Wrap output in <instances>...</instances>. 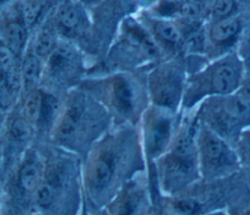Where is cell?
<instances>
[{
  "label": "cell",
  "instance_id": "cell-2",
  "mask_svg": "<svg viewBox=\"0 0 250 215\" xmlns=\"http://www.w3.org/2000/svg\"><path fill=\"white\" fill-rule=\"evenodd\" d=\"M46 154L44 175L32 208L41 213H66L76 209L84 195L82 158L60 148Z\"/></svg>",
  "mask_w": 250,
  "mask_h": 215
},
{
  "label": "cell",
  "instance_id": "cell-5",
  "mask_svg": "<svg viewBox=\"0 0 250 215\" xmlns=\"http://www.w3.org/2000/svg\"><path fill=\"white\" fill-rule=\"evenodd\" d=\"M46 154L29 147L17 163L2 177V198L13 205L32 208V201L42 181Z\"/></svg>",
  "mask_w": 250,
  "mask_h": 215
},
{
  "label": "cell",
  "instance_id": "cell-23",
  "mask_svg": "<svg viewBox=\"0 0 250 215\" xmlns=\"http://www.w3.org/2000/svg\"><path fill=\"white\" fill-rule=\"evenodd\" d=\"M156 0H137V2L141 5V6H144V7H147V6H150L151 4H153Z\"/></svg>",
  "mask_w": 250,
  "mask_h": 215
},
{
  "label": "cell",
  "instance_id": "cell-6",
  "mask_svg": "<svg viewBox=\"0 0 250 215\" xmlns=\"http://www.w3.org/2000/svg\"><path fill=\"white\" fill-rule=\"evenodd\" d=\"M177 131L174 111L152 105L143 113L140 141L147 170L169 149Z\"/></svg>",
  "mask_w": 250,
  "mask_h": 215
},
{
  "label": "cell",
  "instance_id": "cell-10",
  "mask_svg": "<svg viewBox=\"0 0 250 215\" xmlns=\"http://www.w3.org/2000/svg\"><path fill=\"white\" fill-rule=\"evenodd\" d=\"M186 84L184 73L174 64L155 68L148 76V97L153 106L175 111L183 103Z\"/></svg>",
  "mask_w": 250,
  "mask_h": 215
},
{
  "label": "cell",
  "instance_id": "cell-18",
  "mask_svg": "<svg viewBox=\"0 0 250 215\" xmlns=\"http://www.w3.org/2000/svg\"><path fill=\"white\" fill-rule=\"evenodd\" d=\"M56 48L55 35L48 27H43L37 33L33 45V53L40 59L48 57Z\"/></svg>",
  "mask_w": 250,
  "mask_h": 215
},
{
  "label": "cell",
  "instance_id": "cell-30",
  "mask_svg": "<svg viewBox=\"0 0 250 215\" xmlns=\"http://www.w3.org/2000/svg\"><path fill=\"white\" fill-rule=\"evenodd\" d=\"M2 1V3H4V2H6V1H9V0H1Z\"/></svg>",
  "mask_w": 250,
  "mask_h": 215
},
{
  "label": "cell",
  "instance_id": "cell-11",
  "mask_svg": "<svg viewBox=\"0 0 250 215\" xmlns=\"http://www.w3.org/2000/svg\"><path fill=\"white\" fill-rule=\"evenodd\" d=\"M101 95L104 105L116 115L125 120L135 118L142 94L136 82L124 74L109 76L101 83Z\"/></svg>",
  "mask_w": 250,
  "mask_h": 215
},
{
  "label": "cell",
  "instance_id": "cell-20",
  "mask_svg": "<svg viewBox=\"0 0 250 215\" xmlns=\"http://www.w3.org/2000/svg\"><path fill=\"white\" fill-rule=\"evenodd\" d=\"M153 29L156 35L168 43L176 44L181 40V32L176 24L170 21L159 20L153 24Z\"/></svg>",
  "mask_w": 250,
  "mask_h": 215
},
{
  "label": "cell",
  "instance_id": "cell-21",
  "mask_svg": "<svg viewBox=\"0 0 250 215\" xmlns=\"http://www.w3.org/2000/svg\"><path fill=\"white\" fill-rule=\"evenodd\" d=\"M41 10L39 0H22V19L23 23L31 25L36 20Z\"/></svg>",
  "mask_w": 250,
  "mask_h": 215
},
{
  "label": "cell",
  "instance_id": "cell-4",
  "mask_svg": "<svg viewBox=\"0 0 250 215\" xmlns=\"http://www.w3.org/2000/svg\"><path fill=\"white\" fill-rule=\"evenodd\" d=\"M104 127L103 108L83 92H72L62 104V111L51 134L57 148L83 159L100 139Z\"/></svg>",
  "mask_w": 250,
  "mask_h": 215
},
{
  "label": "cell",
  "instance_id": "cell-16",
  "mask_svg": "<svg viewBox=\"0 0 250 215\" xmlns=\"http://www.w3.org/2000/svg\"><path fill=\"white\" fill-rule=\"evenodd\" d=\"M42 95L43 90L40 88H36L25 93L21 106V112L24 118L32 127L33 132H35L36 130L40 117Z\"/></svg>",
  "mask_w": 250,
  "mask_h": 215
},
{
  "label": "cell",
  "instance_id": "cell-15",
  "mask_svg": "<svg viewBox=\"0 0 250 215\" xmlns=\"http://www.w3.org/2000/svg\"><path fill=\"white\" fill-rule=\"evenodd\" d=\"M27 33L21 22H10L3 29V44L16 55H20L25 46Z\"/></svg>",
  "mask_w": 250,
  "mask_h": 215
},
{
  "label": "cell",
  "instance_id": "cell-27",
  "mask_svg": "<svg viewBox=\"0 0 250 215\" xmlns=\"http://www.w3.org/2000/svg\"><path fill=\"white\" fill-rule=\"evenodd\" d=\"M248 150L250 151V139H248Z\"/></svg>",
  "mask_w": 250,
  "mask_h": 215
},
{
  "label": "cell",
  "instance_id": "cell-14",
  "mask_svg": "<svg viewBox=\"0 0 250 215\" xmlns=\"http://www.w3.org/2000/svg\"><path fill=\"white\" fill-rule=\"evenodd\" d=\"M21 75L24 94L38 88L37 85L42 75V64L40 58L34 53L24 55L21 64Z\"/></svg>",
  "mask_w": 250,
  "mask_h": 215
},
{
  "label": "cell",
  "instance_id": "cell-26",
  "mask_svg": "<svg viewBox=\"0 0 250 215\" xmlns=\"http://www.w3.org/2000/svg\"><path fill=\"white\" fill-rule=\"evenodd\" d=\"M149 215H172L167 209H165L164 211H157V212H154V213H151Z\"/></svg>",
  "mask_w": 250,
  "mask_h": 215
},
{
  "label": "cell",
  "instance_id": "cell-25",
  "mask_svg": "<svg viewBox=\"0 0 250 215\" xmlns=\"http://www.w3.org/2000/svg\"><path fill=\"white\" fill-rule=\"evenodd\" d=\"M242 96H244L245 98H247L248 100H250V85H248L247 87H245L244 93H243Z\"/></svg>",
  "mask_w": 250,
  "mask_h": 215
},
{
  "label": "cell",
  "instance_id": "cell-8",
  "mask_svg": "<svg viewBox=\"0 0 250 215\" xmlns=\"http://www.w3.org/2000/svg\"><path fill=\"white\" fill-rule=\"evenodd\" d=\"M148 170H143L128 180L107 203L108 215H146L151 206Z\"/></svg>",
  "mask_w": 250,
  "mask_h": 215
},
{
  "label": "cell",
  "instance_id": "cell-13",
  "mask_svg": "<svg viewBox=\"0 0 250 215\" xmlns=\"http://www.w3.org/2000/svg\"><path fill=\"white\" fill-rule=\"evenodd\" d=\"M163 198L166 199V208L172 215H201L204 209L202 200L193 195L183 194Z\"/></svg>",
  "mask_w": 250,
  "mask_h": 215
},
{
  "label": "cell",
  "instance_id": "cell-19",
  "mask_svg": "<svg viewBox=\"0 0 250 215\" xmlns=\"http://www.w3.org/2000/svg\"><path fill=\"white\" fill-rule=\"evenodd\" d=\"M57 18L60 24L67 30L74 29L80 22L79 11L70 3H65L59 8Z\"/></svg>",
  "mask_w": 250,
  "mask_h": 215
},
{
  "label": "cell",
  "instance_id": "cell-24",
  "mask_svg": "<svg viewBox=\"0 0 250 215\" xmlns=\"http://www.w3.org/2000/svg\"><path fill=\"white\" fill-rule=\"evenodd\" d=\"M136 1H137V0H121L122 4H123L124 6H126V7H130V6H132Z\"/></svg>",
  "mask_w": 250,
  "mask_h": 215
},
{
  "label": "cell",
  "instance_id": "cell-1",
  "mask_svg": "<svg viewBox=\"0 0 250 215\" xmlns=\"http://www.w3.org/2000/svg\"><path fill=\"white\" fill-rule=\"evenodd\" d=\"M147 170L141 141L127 133L102 136L82 159L84 195L95 206H106L121 187Z\"/></svg>",
  "mask_w": 250,
  "mask_h": 215
},
{
  "label": "cell",
  "instance_id": "cell-3",
  "mask_svg": "<svg viewBox=\"0 0 250 215\" xmlns=\"http://www.w3.org/2000/svg\"><path fill=\"white\" fill-rule=\"evenodd\" d=\"M199 123L191 122L180 128L169 149L152 164L154 184L162 197L183 194L201 179L196 135Z\"/></svg>",
  "mask_w": 250,
  "mask_h": 215
},
{
  "label": "cell",
  "instance_id": "cell-22",
  "mask_svg": "<svg viewBox=\"0 0 250 215\" xmlns=\"http://www.w3.org/2000/svg\"><path fill=\"white\" fill-rule=\"evenodd\" d=\"M234 9V0H215L213 14L221 19H226Z\"/></svg>",
  "mask_w": 250,
  "mask_h": 215
},
{
  "label": "cell",
  "instance_id": "cell-17",
  "mask_svg": "<svg viewBox=\"0 0 250 215\" xmlns=\"http://www.w3.org/2000/svg\"><path fill=\"white\" fill-rule=\"evenodd\" d=\"M239 30V22L233 19H223L213 24L210 29V37L216 43L229 41Z\"/></svg>",
  "mask_w": 250,
  "mask_h": 215
},
{
  "label": "cell",
  "instance_id": "cell-7",
  "mask_svg": "<svg viewBox=\"0 0 250 215\" xmlns=\"http://www.w3.org/2000/svg\"><path fill=\"white\" fill-rule=\"evenodd\" d=\"M196 145L201 179L219 178L233 165V155L228 145L208 126L199 125Z\"/></svg>",
  "mask_w": 250,
  "mask_h": 215
},
{
  "label": "cell",
  "instance_id": "cell-28",
  "mask_svg": "<svg viewBox=\"0 0 250 215\" xmlns=\"http://www.w3.org/2000/svg\"><path fill=\"white\" fill-rule=\"evenodd\" d=\"M242 215H250V211H248V212H245L244 214H242Z\"/></svg>",
  "mask_w": 250,
  "mask_h": 215
},
{
  "label": "cell",
  "instance_id": "cell-29",
  "mask_svg": "<svg viewBox=\"0 0 250 215\" xmlns=\"http://www.w3.org/2000/svg\"><path fill=\"white\" fill-rule=\"evenodd\" d=\"M239 1H241V2H248V1H250V0H239Z\"/></svg>",
  "mask_w": 250,
  "mask_h": 215
},
{
  "label": "cell",
  "instance_id": "cell-12",
  "mask_svg": "<svg viewBox=\"0 0 250 215\" xmlns=\"http://www.w3.org/2000/svg\"><path fill=\"white\" fill-rule=\"evenodd\" d=\"M73 54L65 47H57L48 56V69L56 80H65L67 74L73 70Z\"/></svg>",
  "mask_w": 250,
  "mask_h": 215
},
{
  "label": "cell",
  "instance_id": "cell-9",
  "mask_svg": "<svg viewBox=\"0 0 250 215\" xmlns=\"http://www.w3.org/2000/svg\"><path fill=\"white\" fill-rule=\"evenodd\" d=\"M237 84L236 69L229 64H219L207 73L187 81L182 104L188 108L206 94L228 95L236 88Z\"/></svg>",
  "mask_w": 250,
  "mask_h": 215
}]
</instances>
